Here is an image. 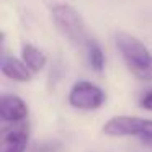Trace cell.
<instances>
[{
	"instance_id": "cell-1",
	"label": "cell",
	"mask_w": 152,
	"mask_h": 152,
	"mask_svg": "<svg viewBox=\"0 0 152 152\" xmlns=\"http://www.w3.org/2000/svg\"><path fill=\"white\" fill-rule=\"evenodd\" d=\"M115 43L129 72L142 82H152V53L147 46L128 33H118Z\"/></svg>"
},
{
	"instance_id": "cell-2",
	"label": "cell",
	"mask_w": 152,
	"mask_h": 152,
	"mask_svg": "<svg viewBox=\"0 0 152 152\" xmlns=\"http://www.w3.org/2000/svg\"><path fill=\"white\" fill-rule=\"evenodd\" d=\"M103 132L113 137L134 136L142 144L152 147V119L139 116H113L103 124Z\"/></svg>"
},
{
	"instance_id": "cell-3",
	"label": "cell",
	"mask_w": 152,
	"mask_h": 152,
	"mask_svg": "<svg viewBox=\"0 0 152 152\" xmlns=\"http://www.w3.org/2000/svg\"><path fill=\"white\" fill-rule=\"evenodd\" d=\"M51 17H53L54 25L57 26V30L72 43L75 44H85L87 38V30L83 18L80 17V13L74 7L66 4L54 5L51 10Z\"/></svg>"
},
{
	"instance_id": "cell-4",
	"label": "cell",
	"mask_w": 152,
	"mask_h": 152,
	"mask_svg": "<svg viewBox=\"0 0 152 152\" xmlns=\"http://www.w3.org/2000/svg\"><path fill=\"white\" fill-rule=\"evenodd\" d=\"M69 103L77 110L92 111L105 103V92L88 80H79L69 92Z\"/></svg>"
},
{
	"instance_id": "cell-5",
	"label": "cell",
	"mask_w": 152,
	"mask_h": 152,
	"mask_svg": "<svg viewBox=\"0 0 152 152\" xmlns=\"http://www.w3.org/2000/svg\"><path fill=\"white\" fill-rule=\"evenodd\" d=\"M28 145V126L23 123H12L2 128L0 152H25Z\"/></svg>"
},
{
	"instance_id": "cell-6",
	"label": "cell",
	"mask_w": 152,
	"mask_h": 152,
	"mask_svg": "<svg viewBox=\"0 0 152 152\" xmlns=\"http://www.w3.org/2000/svg\"><path fill=\"white\" fill-rule=\"evenodd\" d=\"M28 116V106L17 95H2L0 118L4 123H23Z\"/></svg>"
},
{
	"instance_id": "cell-7",
	"label": "cell",
	"mask_w": 152,
	"mask_h": 152,
	"mask_svg": "<svg viewBox=\"0 0 152 152\" xmlns=\"http://www.w3.org/2000/svg\"><path fill=\"white\" fill-rule=\"evenodd\" d=\"M2 74L5 77H8L10 80H15V82H30L31 77H33V72L31 69L23 62V61L17 59L13 56H7L4 54L2 57Z\"/></svg>"
},
{
	"instance_id": "cell-8",
	"label": "cell",
	"mask_w": 152,
	"mask_h": 152,
	"mask_svg": "<svg viewBox=\"0 0 152 152\" xmlns=\"http://www.w3.org/2000/svg\"><path fill=\"white\" fill-rule=\"evenodd\" d=\"M21 61L31 69V72H39L46 67L48 57L44 56L43 51H39L36 46L31 43H23L21 44Z\"/></svg>"
},
{
	"instance_id": "cell-9",
	"label": "cell",
	"mask_w": 152,
	"mask_h": 152,
	"mask_svg": "<svg viewBox=\"0 0 152 152\" xmlns=\"http://www.w3.org/2000/svg\"><path fill=\"white\" fill-rule=\"evenodd\" d=\"M85 51H87V61L88 66L92 67L95 72H102L105 69V54L103 49L95 39H87L85 41Z\"/></svg>"
},
{
	"instance_id": "cell-10",
	"label": "cell",
	"mask_w": 152,
	"mask_h": 152,
	"mask_svg": "<svg viewBox=\"0 0 152 152\" xmlns=\"http://www.w3.org/2000/svg\"><path fill=\"white\" fill-rule=\"evenodd\" d=\"M139 105H141V108L147 110V111H152V88L145 90V92L141 95Z\"/></svg>"
}]
</instances>
